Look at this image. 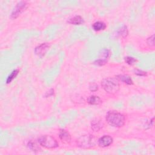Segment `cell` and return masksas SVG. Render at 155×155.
Wrapping results in <instances>:
<instances>
[{
    "label": "cell",
    "mask_w": 155,
    "mask_h": 155,
    "mask_svg": "<svg viewBox=\"0 0 155 155\" xmlns=\"http://www.w3.org/2000/svg\"><path fill=\"white\" fill-rule=\"evenodd\" d=\"M19 73V70L18 69H16L15 70H13L11 73L10 75L8 76L7 79V81H6V83L7 84H9L16 77V76L18 75Z\"/></svg>",
    "instance_id": "9a60e30c"
},
{
    "label": "cell",
    "mask_w": 155,
    "mask_h": 155,
    "mask_svg": "<svg viewBox=\"0 0 155 155\" xmlns=\"http://www.w3.org/2000/svg\"><path fill=\"white\" fill-rule=\"evenodd\" d=\"M92 27L94 30L98 32L104 30L106 28V24L102 21H97L93 24Z\"/></svg>",
    "instance_id": "4fadbf2b"
},
{
    "label": "cell",
    "mask_w": 155,
    "mask_h": 155,
    "mask_svg": "<svg viewBox=\"0 0 155 155\" xmlns=\"http://www.w3.org/2000/svg\"><path fill=\"white\" fill-rule=\"evenodd\" d=\"M89 89L92 92H96L98 90V86L94 83H92L89 86Z\"/></svg>",
    "instance_id": "ffe728a7"
},
{
    "label": "cell",
    "mask_w": 155,
    "mask_h": 155,
    "mask_svg": "<svg viewBox=\"0 0 155 155\" xmlns=\"http://www.w3.org/2000/svg\"><path fill=\"white\" fill-rule=\"evenodd\" d=\"M77 145L83 148H91L94 147L96 144V138L93 135H84L77 140Z\"/></svg>",
    "instance_id": "3957f363"
},
{
    "label": "cell",
    "mask_w": 155,
    "mask_h": 155,
    "mask_svg": "<svg viewBox=\"0 0 155 155\" xmlns=\"http://www.w3.org/2000/svg\"><path fill=\"white\" fill-rule=\"evenodd\" d=\"M110 55V52L107 49H103L100 52V58L94 63L98 66H104L107 62L108 58Z\"/></svg>",
    "instance_id": "8992f818"
},
{
    "label": "cell",
    "mask_w": 155,
    "mask_h": 155,
    "mask_svg": "<svg viewBox=\"0 0 155 155\" xmlns=\"http://www.w3.org/2000/svg\"><path fill=\"white\" fill-rule=\"evenodd\" d=\"M125 62L128 64V65H133L134 63H136L137 62V60L135 59V58H133V57H130V56H128L126 57L125 58Z\"/></svg>",
    "instance_id": "ac0fdd59"
},
{
    "label": "cell",
    "mask_w": 155,
    "mask_h": 155,
    "mask_svg": "<svg viewBox=\"0 0 155 155\" xmlns=\"http://www.w3.org/2000/svg\"><path fill=\"white\" fill-rule=\"evenodd\" d=\"M49 47L50 46L48 43H43L35 48V52L38 56L42 57L45 55Z\"/></svg>",
    "instance_id": "ba28073f"
},
{
    "label": "cell",
    "mask_w": 155,
    "mask_h": 155,
    "mask_svg": "<svg viewBox=\"0 0 155 155\" xmlns=\"http://www.w3.org/2000/svg\"><path fill=\"white\" fill-rule=\"evenodd\" d=\"M113 138L108 135H105L98 140V145L101 147H107L113 143Z\"/></svg>",
    "instance_id": "52a82bcc"
},
{
    "label": "cell",
    "mask_w": 155,
    "mask_h": 155,
    "mask_svg": "<svg viewBox=\"0 0 155 155\" xmlns=\"http://www.w3.org/2000/svg\"><path fill=\"white\" fill-rule=\"evenodd\" d=\"M117 79L121 80L122 82L124 83L128 84V85H133V81L132 79L131 78V77L128 76V75H120L117 76Z\"/></svg>",
    "instance_id": "7c38bea8"
},
{
    "label": "cell",
    "mask_w": 155,
    "mask_h": 155,
    "mask_svg": "<svg viewBox=\"0 0 155 155\" xmlns=\"http://www.w3.org/2000/svg\"><path fill=\"white\" fill-rule=\"evenodd\" d=\"M103 89L108 93L115 94L120 90V83L117 78H107L101 82Z\"/></svg>",
    "instance_id": "7a4b0ae2"
},
{
    "label": "cell",
    "mask_w": 155,
    "mask_h": 155,
    "mask_svg": "<svg viewBox=\"0 0 155 155\" xmlns=\"http://www.w3.org/2000/svg\"><path fill=\"white\" fill-rule=\"evenodd\" d=\"M128 29H127V26H123L120 29H119L118 30V34L122 36V37H125L128 35Z\"/></svg>",
    "instance_id": "2e32d148"
},
{
    "label": "cell",
    "mask_w": 155,
    "mask_h": 155,
    "mask_svg": "<svg viewBox=\"0 0 155 155\" xmlns=\"http://www.w3.org/2000/svg\"><path fill=\"white\" fill-rule=\"evenodd\" d=\"M59 137L63 142L70 143L71 141V137L70 134L65 130H60L59 133Z\"/></svg>",
    "instance_id": "9c48e42d"
},
{
    "label": "cell",
    "mask_w": 155,
    "mask_h": 155,
    "mask_svg": "<svg viewBox=\"0 0 155 155\" xmlns=\"http://www.w3.org/2000/svg\"><path fill=\"white\" fill-rule=\"evenodd\" d=\"M106 119L109 125L114 127H123L125 122V116L115 111H108L106 115Z\"/></svg>",
    "instance_id": "6da1fadb"
},
{
    "label": "cell",
    "mask_w": 155,
    "mask_h": 155,
    "mask_svg": "<svg viewBox=\"0 0 155 155\" xmlns=\"http://www.w3.org/2000/svg\"><path fill=\"white\" fill-rule=\"evenodd\" d=\"M38 141L41 146L46 148H55L59 146L57 141L51 136L44 135L38 139Z\"/></svg>",
    "instance_id": "277c9868"
},
{
    "label": "cell",
    "mask_w": 155,
    "mask_h": 155,
    "mask_svg": "<svg viewBox=\"0 0 155 155\" xmlns=\"http://www.w3.org/2000/svg\"><path fill=\"white\" fill-rule=\"evenodd\" d=\"M134 73L136 75H137L138 76H145L147 75V73L142 71V70H135L134 71Z\"/></svg>",
    "instance_id": "44dd1931"
},
{
    "label": "cell",
    "mask_w": 155,
    "mask_h": 155,
    "mask_svg": "<svg viewBox=\"0 0 155 155\" xmlns=\"http://www.w3.org/2000/svg\"><path fill=\"white\" fill-rule=\"evenodd\" d=\"M28 4L26 1H21L17 4L14 10L11 13L10 17L12 19H15L18 18L21 13H23L27 7Z\"/></svg>",
    "instance_id": "5b68a950"
},
{
    "label": "cell",
    "mask_w": 155,
    "mask_h": 155,
    "mask_svg": "<svg viewBox=\"0 0 155 155\" xmlns=\"http://www.w3.org/2000/svg\"><path fill=\"white\" fill-rule=\"evenodd\" d=\"M68 22L74 25H81L84 23V19L81 16L76 15L70 18Z\"/></svg>",
    "instance_id": "8fae6325"
},
{
    "label": "cell",
    "mask_w": 155,
    "mask_h": 155,
    "mask_svg": "<svg viewBox=\"0 0 155 155\" xmlns=\"http://www.w3.org/2000/svg\"><path fill=\"white\" fill-rule=\"evenodd\" d=\"M154 35H153L151 36H150V38H148L147 39V44H148L149 46H150V47L154 46Z\"/></svg>",
    "instance_id": "d6986e66"
},
{
    "label": "cell",
    "mask_w": 155,
    "mask_h": 155,
    "mask_svg": "<svg viewBox=\"0 0 155 155\" xmlns=\"http://www.w3.org/2000/svg\"><path fill=\"white\" fill-rule=\"evenodd\" d=\"M27 146H28V147H29V148H30L31 150H32L34 151H38L41 150L40 148L36 144V143H35V142H32V141H29V142H28Z\"/></svg>",
    "instance_id": "e0dca14e"
},
{
    "label": "cell",
    "mask_w": 155,
    "mask_h": 155,
    "mask_svg": "<svg viewBox=\"0 0 155 155\" xmlns=\"http://www.w3.org/2000/svg\"><path fill=\"white\" fill-rule=\"evenodd\" d=\"M87 103L90 105L98 106V105H100L102 103V100H101V98L99 96L92 95L88 98Z\"/></svg>",
    "instance_id": "30bf717a"
},
{
    "label": "cell",
    "mask_w": 155,
    "mask_h": 155,
    "mask_svg": "<svg viewBox=\"0 0 155 155\" xmlns=\"http://www.w3.org/2000/svg\"><path fill=\"white\" fill-rule=\"evenodd\" d=\"M103 127V123L98 120H94L92 123V128L95 131H98Z\"/></svg>",
    "instance_id": "5bb4252c"
}]
</instances>
